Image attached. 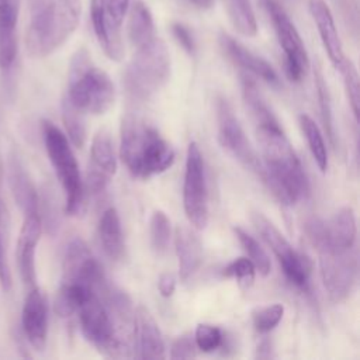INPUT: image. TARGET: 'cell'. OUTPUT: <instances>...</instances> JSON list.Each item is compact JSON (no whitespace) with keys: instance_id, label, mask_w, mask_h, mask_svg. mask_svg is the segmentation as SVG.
Segmentation results:
<instances>
[{"instance_id":"cell-1","label":"cell","mask_w":360,"mask_h":360,"mask_svg":"<svg viewBox=\"0 0 360 360\" xmlns=\"http://www.w3.org/2000/svg\"><path fill=\"white\" fill-rule=\"evenodd\" d=\"M264 174L262 183L284 205L309 195V181L280 122L256 127Z\"/></svg>"},{"instance_id":"cell-2","label":"cell","mask_w":360,"mask_h":360,"mask_svg":"<svg viewBox=\"0 0 360 360\" xmlns=\"http://www.w3.org/2000/svg\"><path fill=\"white\" fill-rule=\"evenodd\" d=\"M120 156L134 177L145 180L170 169L176 153L152 125L127 115L121 124Z\"/></svg>"},{"instance_id":"cell-3","label":"cell","mask_w":360,"mask_h":360,"mask_svg":"<svg viewBox=\"0 0 360 360\" xmlns=\"http://www.w3.org/2000/svg\"><path fill=\"white\" fill-rule=\"evenodd\" d=\"M80 13V0H51L31 10L25 35L28 53L34 58H44L56 51L77 28Z\"/></svg>"},{"instance_id":"cell-4","label":"cell","mask_w":360,"mask_h":360,"mask_svg":"<svg viewBox=\"0 0 360 360\" xmlns=\"http://www.w3.org/2000/svg\"><path fill=\"white\" fill-rule=\"evenodd\" d=\"M66 97L82 112L94 115L105 114L114 104L115 87L112 80L93 63L84 48L77 49L70 59Z\"/></svg>"},{"instance_id":"cell-5","label":"cell","mask_w":360,"mask_h":360,"mask_svg":"<svg viewBox=\"0 0 360 360\" xmlns=\"http://www.w3.org/2000/svg\"><path fill=\"white\" fill-rule=\"evenodd\" d=\"M170 76V53L166 44L153 37L136 48L124 72V89L136 101L152 98Z\"/></svg>"},{"instance_id":"cell-6","label":"cell","mask_w":360,"mask_h":360,"mask_svg":"<svg viewBox=\"0 0 360 360\" xmlns=\"http://www.w3.org/2000/svg\"><path fill=\"white\" fill-rule=\"evenodd\" d=\"M42 136L49 162L65 191V211L75 215L83 204V181L70 141L53 122H42Z\"/></svg>"},{"instance_id":"cell-7","label":"cell","mask_w":360,"mask_h":360,"mask_svg":"<svg viewBox=\"0 0 360 360\" xmlns=\"http://www.w3.org/2000/svg\"><path fill=\"white\" fill-rule=\"evenodd\" d=\"M252 222L262 239L277 257L288 283L301 291H308L309 278L314 269L311 257L294 249L288 239L262 212H253Z\"/></svg>"},{"instance_id":"cell-8","label":"cell","mask_w":360,"mask_h":360,"mask_svg":"<svg viewBox=\"0 0 360 360\" xmlns=\"http://www.w3.org/2000/svg\"><path fill=\"white\" fill-rule=\"evenodd\" d=\"M273 24L277 41L284 52V72L287 77L300 83L308 73L309 59L304 42L290 15L278 0H262Z\"/></svg>"},{"instance_id":"cell-9","label":"cell","mask_w":360,"mask_h":360,"mask_svg":"<svg viewBox=\"0 0 360 360\" xmlns=\"http://www.w3.org/2000/svg\"><path fill=\"white\" fill-rule=\"evenodd\" d=\"M217 110V132L219 145L243 167L262 180L264 166L255 148L250 145L239 120L236 118L226 98L219 97L215 104Z\"/></svg>"},{"instance_id":"cell-10","label":"cell","mask_w":360,"mask_h":360,"mask_svg":"<svg viewBox=\"0 0 360 360\" xmlns=\"http://www.w3.org/2000/svg\"><path fill=\"white\" fill-rule=\"evenodd\" d=\"M183 207L188 222L195 229L208 224V188L202 153L195 142H190L186 156L183 183Z\"/></svg>"},{"instance_id":"cell-11","label":"cell","mask_w":360,"mask_h":360,"mask_svg":"<svg viewBox=\"0 0 360 360\" xmlns=\"http://www.w3.org/2000/svg\"><path fill=\"white\" fill-rule=\"evenodd\" d=\"M319 267L323 287L332 302L345 301L353 291L359 277L357 248L347 250H321Z\"/></svg>"},{"instance_id":"cell-12","label":"cell","mask_w":360,"mask_h":360,"mask_svg":"<svg viewBox=\"0 0 360 360\" xmlns=\"http://www.w3.org/2000/svg\"><path fill=\"white\" fill-rule=\"evenodd\" d=\"M307 238L321 250H347L356 246L357 225L352 208L343 207L328 221L311 218L304 225Z\"/></svg>"},{"instance_id":"cell-13","label":"cell","mask_w":360,"mask_h":360,"mask_svg":"<svg viewBox=\"0 0 360 360\" xmlns=\"http://www.w3.org/2000/svg\"><path fill=\"white\" fill-rule=\"evenodd\" d=\"M117 172V155L114 142L107 129H100L91 139L90 162L86 174V184L91 193L105 188Z\"/></svg>"},{"instance_id":"cell-14","label":"cell","mask_w":360,"mask_h":360,"mask_svg":"<svg viewBox=\"0 0 360 360\" xmlns=\"http://www.w3.org/2000/svg\"><path fill=\"white\" fill-rule=\"evenodd\" d=\"M21 329L28 343L38 352H42L48 338V301L38 285L30 288L22 311Z\"/></svg>"},{"instance_id":"cell-15","label":"cell","mask_w":360,"mask_h":360,"mask_svg":"<svg viewBox=\"0 0 360 360\" xmlns=\"http://www.w3.org/2000/svg\"><path fill=\"white\" fill-rule=\"evenodd\" d=\"M42 222L38 214L24 215V222L20 229L15 248V262L20 277L28 288L37 285L35 271V252L41 239Z\"/></svg>"},{"instance_id":"cell-16","label":"cell","mask_w":360,"mask_h":360,"mask_svg":"<svg viewBox=\"0 0 360 360\" xmlns=\"http://www.w3.org/2000/svg\"><path fill=\"white\" fill-rule=\"evenodd\" d=\"M219 45L222 51L228 55V58L235 62L238 66L245 69L246 72L260 77L263 82L273 87H280L281 82L274 70V68L260 55L252 52L249 48L242 45L233 37L228 35L226 32L219 34Z\"/></svg>"},{"instance_id":"cell-17","label":"cell","mask_w":360,"mask_h":360,"mask_svg":"<svg viewBox=\"0 0 360 360\" xmlns=\"http://www.w3.org/2000/svg\"><path fill=\"white\" fill-rule=\"evenodd\" d=\"M135 349L139 359H165L166 346L158 322L145 307L135 309Z\"/></svg>"},{"instance_id":"cell-18","label":"cell","mask_w":360,"mask_h":360,"mask_svg":"<svg viewBox=\"0 0 360 360\" xmlns=\"http://www.w3.org/2000/svg\"><path fill=\"white\" fill-rule=\"evenodd\" d=\"M308 8L316 25L322 45L328 53L329 60L338 69L345 59L342 41L332 15V11L325 0H309Z\"/></svg>"},{"instance_id":"cell-19","label":"cell","mask_w":360,"mask_h":360,"mask_svg":"<svg viewBox=\"0 0 360 360\" xmlns=\"http://www.w3.org/2000/svg\"><path fill=\"white\" fill-rule=\"evenodd\" d=\"M7 177L13 198L24 215L38 214V191L17 153H10L8 156Z\"/></svg>"},{"instance_id":"cell-20","label":"cell","mask_w":360,"mask_h":360,"mask_svg":"<svg viewBox=\"0 0 360 360\" xmlns=\"http://www.w3.org/2000/svg\"><path fill=\"white\" fill-rule=\"evenodd\" d=\"M174 249L179 262V277L181 281H187L202 263V243L191 228L179 225L174 231Z\"/></svg>"},{"instance_id":"cell-21","label":"cell","mask_w":360,"mask_h":360,"mask_svg":"<svg viewBox=\"0 0 360 360\" xmlns=\"http://www.w3.org/2000/svg\"><path fill=\"white\" fill-rule=\"evenodd\" d=\"M21 0H0V69L8 70L17 56V21Z\"/></svg>"},{"instance_id":"cell-22","label":"cell","mask_w":360,"mask_h":360,"mask_svg":"<svg viewBox=\"0 0 360 360\" xmlns=\"http://www.w3.org/2000/svg\"><path fill=\"white\" fill-rule=\"evenodd\" d=\"M90 17L94 35L104 53L115 62L121 60L124 56L121 28H115L108 21L104 10V0H90Z\"/></svg>"},{"instance_id":"cell-23","label":"cell","mask_w":360,"mask_h":360,"mask_svg":"<svg viewBox=\"0 0 360 360\" xmlns=\"http://www.w3.org/2000/svg\"><path fill=\"white\" fill-rule=\"evenodd\" d=\"M97 231L105 256L111 260H120L124 255V235L120 215L114 207H108L103 211Z\"/></svg>"},{"instance_id":"cell-24","label":"cell","mask_w":360,"mask_h":360,"mask_svg":"<svg viewBox=\"0 0 360 360\" xmlns=\"http://www.w3.org/2000/svg\"><path fill=\"white\" fill-rule=\"evenodd\" d=\"M128 8V37L131 44L138 48L155 37L153 17L149 7L142 0H134Z\"/></svg>"},{"instance_id":"cell-25","label":"cell","mask_w":360,"mask_h":360,"mask_svg":"<svg viewBox=\"0 0 360 360\" xmlns=\"http://www.w3.org/2000/svg\"><path fill=\"white\" fill-rule=\"evenodd\" d=\"M242 96L243 101L256 124L257 125H264V124H274L278 122L270 107L267 105L266 100L263 98L262 93L257 89V84L255 80H252L249 76L242 75Z\"/></svg>"},{"instance_id":"cell-26","label":"cell","mask_w":360,"mask_h":360,"mask_svg":"<svg viewBox=\"0 0 360 360\" xmlns=\"http://www.w3.org/2000/svg\"><path fill=\"white\" fill-rule=\"evenodd\" d=\"M232 27L245 37H255L257 22L250 0H222Z\"/></svg>"},{"instance_id":"cell-27","label":"cell","mask_w":360,"mask_h":360,"mask_svg":"<svg viewBox=\"0 0 360 360\" xmlns=\"http://www.w3.org/2000/svg\"><path fill=\"white\" fill-rule=\"evenodd\" d=\"M298 122L316 166L322 173H325L328 170L329 158H328V149L318 124H315V121L307 114H301L298 117Z\"/></svg>"},{"instance_id":"cell-28","label":"cell","mask_w":360,"mask_h":360,"mask_svg":"<svg viewBox=\"0 0 360 360\" xmlns=\"http://www.w3.org/2000/svg\"><path fill=\"white\" fill-rule=\"evenodd\" d=\"M8 236H10V214L0 198V287L4 292L11 290L13 278L8 264Z\"/></svg>"},{"instance_id":"cell-29","label":"cell","mask_w":360,"mask_h":360,"mask_svg":"<svg viewBox=\"0 0 360 360\" xmlns=\"http://www.w3.org/2000/svg\"><path fill=\"white\" fill-rule=\"evenodd\" d=\"M83 114L84 112L76 108L65 96L62 101V120L68 138L76 148H83L86 142V124Z\"/></svg>"},{"instance_id":"cell-30","label":"cell","mask_w":360,"mask_h":360,"mask_svg":"<svg viewBox=\"0 0 360 360\" xmlns=\"http://www.w3.org/2000/svg\"><path fill=\"white\" fill-rule=\"evenodd\" d=\"M233 232H235L239 243L242 245L243 250L246 252L249 260L253 263L256 271L260 276L266 277L271 269V262H270V257L267 256L266 250L260 246V243L252 235H249L240 226H235Z\"/></svg>"},{"instance_id":"cell-31","label":"cell","mask_w":360,"mask_h":360,"mask_svg":"<svg viewBox=\"0 0 360 360\" xmlns=\"http://www.w3.org/2000/svg\"><path fill=\"white\" fill-rule=\"evenodd\" d=\"M170 236H172V226H170L169 217L160 210L155 211L149 219V238H150L152 249L158 255L165 253L169 246Z\"/></svg>"},{"instance_id":"cell-32","label":"cell","mask_w":360,"mask_h":360,"mask_svg":"<svg viewBox=\"0 0 360 360\" xmlns=\"http://www.w3.org/2000/svg\"><path fill=\"white\" fill-rule=\"evenodd\" d=\"M338 70L342 73L343 77V84H345V90L349 98V104L350 108L353 111L354 120H359V104H360V86H359V72L357 68L354 66V63L345 58L340 63V66L338 68Z\"/></svg>"},{"instance_id":"cell-33","label":"cell","mask_w":360,"mask_h":360,"mask_svg":"<svg viewBox=\"0 0 360 360\" xmlns=\"http://www.w3.org/2000/svg\"><path fill=\"white\" fill-rule=\"evenodd\" d=\"M315 87H316V96L319 101V110H321V118L323 128L326 131L328 138L332 143H335V131H333V118H332V105H330V96L328 86L323 80L322 73L316 69L315 70Z\"/></svg>"},{"instance_id":"cell-34","label":"cell","mask_w":360,"mask_h":360,"mask_svg":"<svg viewBox=\"0 0 360 360\" xmlns=\"http://www.w3.org/2000/svg\"><path fill=\"white\" fill-rule=\"evenodd\" d=\"M284 307L281 304H273L257 308L252 312V322L259 333L271 332L283 319Z\"/></svg>"},{"instance_id":"cell-35","label":"cell","mask_w":360,"mask_h":360,"mask_svg":"<svg viewBox=\"0 0 360 360\" xmlns=\"http://www.w3.org/2000/svg\"><path fill=\"white\" fill-rule=\"evenodd\" d=\"M194 342L198 350L211 353L224 345L222 330L211 323H200L194 332Z\"/></svg>"},{"instance_id":"cell-36","label":"cell","mask_w":360,"mask_h":360,"mask_svg":"<svg viewBox=\"0 0 360 360\" xmlns=\"http://www.w3.org/2000/svg\"><path fill=\"white\" fill-rule=\"evenodd\" d=\"M222 276L228 278H235L238 280L239 284L249 287L255 281L256 269L253 263L249 260V257H238L224 267Z\"/></svg>"},{"instance_id":"cell-37","label":"cell","mask_w":360,"mask_h":360,"mask_svg":"<svg viewBox=\"0 0 360 360\" xmlns=\"http://www.w3.org/2000/svg\"><path fill=\"white\" fill-rule=\"evenodd\" d=\"M39 201L38 204H42V214H39L42 226L46 228V231L53 235L59 228V211L58 204L53 193L51 190H45L42 195H38Z\"/></svg>"},{"instance_id":"cell-38","label":"cell","mask_w":360,"mask_h":360,"mask_svg":"<svg viewBox=\"0 0 360 360\" xmlns=\"http://www.w3.org/2000/svg\"><path fill=\"white\" fill-rule=\"evenodd\" d=\"M197 354V346L194 342V336L191 333L180 335L170 347L172 359H191Z\"/></svg>"},{"instance_id":"cell-39","label":"cell","mask_w":360,"mask_h":360,"mask_svg":"<svg viewBox=\"0 0 360 360\" xmlns=\"http://www.w3.org/2000/svg\"><path fill=\"white\" fill-rule=\"evenodd\" d=\"M129 7V0H104V10L108 21L115 27L121 28L125 14Z\"/></svg>"},{"instance_id":"cell-40","label":"cell","mask_w":360,"mask_h":360,"mask_svg":"<svg viewBox=\"0 0 360 360\" xmlns=\"http://www.w3.org/2000/svg\"><path fill=\"white\" fill-rule=\"evenodd\" d=\"M172 34L176 38V41L180 44V46L188 53V55H194L197 45H195V39L193 32L190 31V28L187 25H184L183 22H173L172 24Z\"/></svg>"},{"instance_id":"cell-41","label":"cell","mask_w":360,"mask_h":360,"mask_svg":"<svg viewBox=\"0 0 360 360\" xmlns=\"http://www.w3.org/2000/svg\"><path fill=\"white\" fill-rule=\"evenodd\" d=\"M176 283H177V278L173 273H170V271L162 273L158 280V288H159L160 295L165 298L172 297L176 290Z\"/></svg>"},{"instance_id":"cell-42","label":"cell","mask_w":360,"mask_h":360,"mask_svg":"<svg viewBox=\"0 0 360 360\" xmlns=\"http://www.w3.org/2000/svg\"><path fill=\"white\" fill-rule=\"evenodd\" d=\"M255 357L256 359H262V360H269V359H274V349L273 345L269 339H263L257 343L256 346V352H255Z\"/></svg>"},{"instance_id":"cell-43","label":"cell","mask_w":360,"mask_h":360,"mask_svg":"<svg viewBox=\"0 0 360 360\" xmlns=\"http://www.w3.org/2000/svg\"><path fill=\"white\" fill-rule=\"evenodd\" d=\"M193 6H195L197 8H210L214 4V0H188Z\"/></svg>"}]
</instances>
